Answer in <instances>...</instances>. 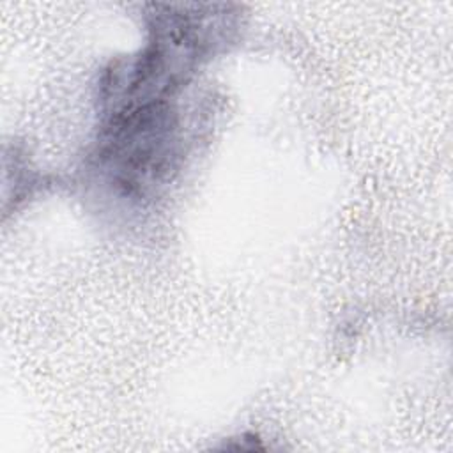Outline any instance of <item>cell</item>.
I'll return each mask as SVG.
<instances>
[{"instance_id":"cell-2","label":"cell","mask_w":453,"mask_h":453,"mask_svg":"<svg viewBox=\"0 0 453 453\" xmlns=\"http://www.w3.org/2000/svg\"><path fill=\"white\" fill-rule=\"evenodd\" d=\"M184 157L180 115L173 99L103 113L94 170L119 198L147 202L175 177Z\"/></svg>"},{"instance_id":"cell-1","label":"cell","mask_w":453,"mask_h":453,"mask_svg":"<svg viewBox=\"0 0 453 453\" xmlns=\"http://www.w3.org/2000/svg\"><path fill=\"white\" fill-rule=\"evenodd\" d=\"M147 42L117 60L101 81V113L173 99L196 69L235 32L237 12L225 4H149Z\"/></svg>"}]
</instances>
